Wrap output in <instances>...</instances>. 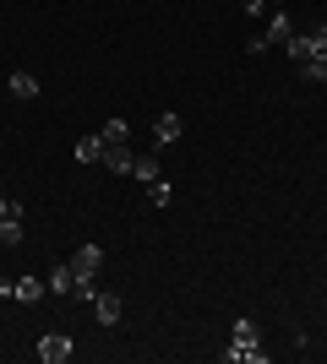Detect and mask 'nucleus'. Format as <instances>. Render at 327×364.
<instances>
[{"label": "nucleus", "mask_w": 327, "mask_h": 364, "mask_svg": "<svg viewBox=\"0 0 327 364\" xmlns=\"http://www.w3.org/2000/svg\"><path fill=\"white\" fill-rule=\"evenodd\" d=\"M289 38H295V16L284 11V6H273V11H267V33L256 38V44L273 49V44H289Z\"/></svg>", "instance_id": "f257e3e1"}, {"label": "nucleus", "mask_w": 327, "mask_h": 364, "mask_svg": "<svg viewBox=\"0 0 327 364\" xmlns=\"http://www.w3.org/2000/svg\"><path fill=\"white\" fill-rule=\"evenodd\" d=\"M71 348H77V343H71L66 332H49V337H38V359H44V364H66V359H71Z\"/></svg>", "instance_id": "f03ea898"}, {"label": "nucleus", "mask_w": 327, "mask_h": 364, "mask_svg": "<svg viewBox=\"0 0 327 364\" xmlns=\"http://www.w3.org/2000/svg\"><path fill=\"white\" fill-rule=\"evenodd\" d=\"M284 49H289V60H295V65H306V60H311V55H327V49H316V38H311V33H306V38H300V33H295V38H289V44H284Z\"/></svg>", "instance_id": "6e6552de"}, {"label": "nucleus", "mask_w": 327, "mask_h": 364, "mask_svg": "<svg viewBox=\"0 0 327 364\" xmlns=\"http://www.w3.org/2000/svg\"><path fill=\"white\" fill-rule=\"evenodd\" d=\"M234 343H246V348H256V343H262V332H256V321H234Z\"/></svg>", "instance_id": "2eb2a0df"}, {"label": "nucleus", "mask_w": 327, "mask_h": 364, "mask_svg": "<svg viewBox=\"0 0 327 364\" xmlns=\"http://www.w3.org/2000/svg\"><path fill=\"white\" fill-rule=\"evenodd\" d=\"M49 294V283L44 277H16V299H28V304H38Z\"/></svg>", "instance_id": "9b49d317"}, {"label": "nucleus", "mask_w": 327, "mask_h": 364, "mask_svg": "<svg viewBox=\"0 0 327 364\" xmlns=\"http://www.w3.org/2000/svg\"><path fill=\"white\" fill-rule=\"evenodd\" d=\"M11 213H22V207H16V201H6V196H0V218H11Z\"/></svg>", "instance_id": "412c9836"}, {"label": "nucleus", "mask_w": 327, "mask_h": 364, "mask_svg": "<svg viewBox=\"0 0 327 364\" xmlns=\"http://www.w3.org/2000/svg\"><path fill=\"white\" fill-rule=\"evenodd\" d=\"M267 6H284V0H267Z\"/></svg>", "instance_id": "4be33fe9"}, {"label": "nucleus", "mask_w": 327, "mask_h": 364, "mask_svg": "<svg viewBox=\"0 0 327 364\" xmlns=\"http://www.w3.org/2000/svg\"><path fill=\"white\" fill-rule=\"evenodd\" d=\"M147 201H153V207H170V201H175V185L170 180H153V185H147Z\"/></svg>", "instance_id": "dca6fc26"}, {"label": "nucleus", "mask_w": 327, "mask_h": 364, "mask_svg": "<svg viewBox=\"0 0 327 364\" xmlns=\"http://www.w3.org/2000/svg\"><path fill=\"white\" fill-rule=\"evenodd\" d=\"M98 136H104L109 147H115V141H125V136H131V125H125L120 114H115V120H104V125H98Z\"/></svg>", "instance_id": "4468645a"}, {"label": "nucleus", "mask_w": 327, "mask_h": 364, "mask_svg": "<svg viewBox=\"0 0 327 364\" xmlns=\"http://www.w3.org/2000/svg\"><path fill=\"white\" fill-rule=\"evenodd\" d=\"M131 174H137L142 185H153V180H164V164H158L153 152H142V158H137V168H131Z\"/></svg>", "instance_id": "f8f14e48"}, {"label": "nucleus", "mask_w": 327, "mask_h": 364, "mask_svg": "<svg viewBox=\"0 0 327 364\" xmlns=\"http://www.w3.org/2000/svg\"><path fill=\"white\" fill-rule=\"evenodd\" d=\"M186 136V120H180V114H158L153 120V141L158 147H170V141H180Z\"/></svg>", "instance_id": "20e7f679"}, {"label": "nucleus", "mask_w": 327, "mask_h": 364, "mask_svg": "<svg viewBox=\"0 0 327 364\" xmlns=\"http://www.w3.org/2000/svg\"><path fill=\"white\" fill-rule=\"evenodd\" d=\"M104 147H109V141L98 136V131H93V136H82L77 141V164H104Z\"/></svg>", "instance_id": "9d476101"}, {"label": "nucleus", "mask_w": 327, "mask_h": 364, "mask_svg": "<svg viewBox=\"0 0 327 364\" xmlns=\"http://www.w3.org/2000/svg\"><path fill=\"white\" fill-rule=\"evenodd\" d=\"M98 267H104V245H82L71 256V272L77 277H98Z\"/></svg>", "instance_id": "7ed1b4c3"}, {"label": "nucleus", "mask_w": 327, "mask_h": 364, "mask_svg": "<svg viewBox=\"0 0 327 364\" xmlns=\"http://www.w3.org/2000/svg\"><path fill=\"white\" fill-rule=\"evenodd\" d=\"M71 294H77V299H93L98 283H93V277H77V283H71Z\"/></svg>", "instance_id": "a211bd4d"}, {"label": "nucleus", "mask_w": 327, "mask_h": 364, "mask_svg": "<svg viewBox=\"0 0 327 364\" xmlns=\"http://www.w3.org/2000/svg\"><path fill=\"white\" fill-rule=\"evenodd\" d=\"M44 283H49V294H71V283H77V272H71V261H55Z\"/></svg>", "instance_id": "0eeeda50"}, {"label": "nucleus", "mask_w": 327, "mask_h": 364, "mask_svg": "<svg viewBox=\"0 0 327 364\" xmlns=\"http://www.w3.org/2000/svg\"><path fill=\"white\" fill-rule=\"evenodd\" d=\"M300 76H311V82H327V55H311V60L300 65Z\"/></svg>", "instance_id": "f3484780"}, {"label": "nucleus", "mask_w": 327, "mask_h": 364, "mask_svg": "<svg viewBox=\"0 0 327 364\" xmlns=\"http://www.w3.org/2000/svg\"><path fill=\"white\" fill-rule=\"evenodd\" d=\"M104 168L109 174H131V168H137V152L125 147V141H115V147H104Z\"/></svg>", "instance_id": "39448f33"}, {"label": "nucleus", "mask_w": 327, "mask_h": 364, "mask_svg": "<svg viewBox=\"0 0 327 364\" xmlns=\"http://www.w3.org/2000/svg\"><path fill=\"white\" fill-rule=\"evenodd\" d=\"M311 38H316V49H327V22H316V28H311Z\"/></svg>", "instance_id": "aec40b11"}, {"label": "nucleus", "mask_w": 327, "mask_h": 364, "mask_svg": "<svg viewBox=\"0 0 327 364\" xmlns=\"http://www.w3.org/2000/svg\"><path fill=\"white\" fill-rule=\"evenodd\" d=\"M93 316L104 321V326H115V321H120V294H104V289H98L93 294Z\"/></svg>", "instance_id": "423d86ee"}, {"label": "nucleus", "mask_w": 327, "mask_h": 364, "mask_svg": "<svg viewBox=\"0 0 327 364\" xmlns=\"http://www.w3.org/2000/svg\"><path fill=\"white\" fill-rule=\"evenodd\" d=\"M6 87H11V98H22V104H28V98H38V76H33V71H11V82H6Z\"/></svg>", "instance_id": "1a4fd4ad"}, {"label": "nucleus", "mask_w": 327, "mask_h": 364, "mask_svg": "<svg viewBox=\"0 0 327 364\" xmlns=\"http://www.w3.org/2000/svg\"><path fill=\"white\" fill-rule=\"evenodd\" d=\"M240 6H246V16H267V11H273L267 0H240Z\"/></svg>", "instance_id": "6ab92c4d"}, {"label": "nucleus", "mask_w": 327, "mask_h": 364, "mask_svg": "<svg viewBox=\"0 0 327 364\" xmlns=\"http://www.w3.org/2000/svg\"><path fill=\"white\" fill-rule=\"evenodd\" d=\"M0 245H6V250H16V245H22V213L0 218Z\"/></svg>", "instance_id": "ddd939ff"}]
</instances>
